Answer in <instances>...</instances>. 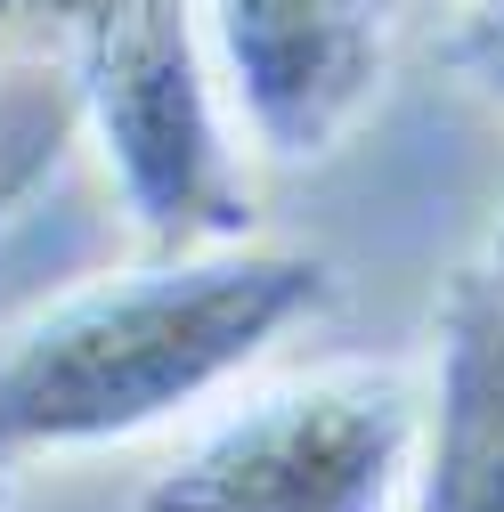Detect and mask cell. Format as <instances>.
<instances>
[{"instance_id": "obj_1", "label": "cell", "mask_w": 504, "mask_h": 512, "mask_svg": "<svg viewBox=\"0 0 504 512\" xmlns=\"http://www.w3.org/2000/svg\"><path fill=\"white\" fill-rule=\"evenodd\" d=\"M326 261L269 244H204L57 293L0 350V472L33 456L139 439L228 391L277 334L318 317Z\"/></svg>"}, {"instance_id": "obj_8", "label": "cell", "mask_w": 504, "mask_h": 512, "mask_svg": "<svg viewBox=\"0 0 504 512\" xmlns=\"http://www.w3.org/2000/svg\"><path fill=\"white\" fill-rule=\"evenodd\" d=\"M480 285H488V301L504 309V220H496V236H488V269H472Z\"/></svg>"}, {"instance_id": "obj_3", "label": "cell", "mask_w": 504, "mask_h": 512, "mask_svg": "<svg viewBox=\"0 0 504 512\" xmlns=\"http://www.w3.org/2000/svg\"><path fill=\"white\" fill-rule=\"evenodd\" d=\"M74 66L114 196L131 204V228L155 252L244 244L252 220V196L236 179L244 131L204 49L196 0H122Z\"/></svg>"}, {"instance_id": "obj_6", "label": "cell", "mask_w": 504, "mask_h": 512, "mask_svg": "<svg viewBox=\"0 0 504 512\" xmlns=\"http://www.w3.org/2000/svg\"><path fill=\"white\" fill-rule=\"evenodd\" d=\"M114 9L122 0H0V41L9 49H66V57H82Z\"/></svg>"}, {"instance_id": "obj_4", "label": "cell", "mask_w": 504, "mask_h": 512, "mask_svg": "<svg viewBox=\"0 0 504 512\" xmlns=\"http://www.w3.org/2000/svg\"><path fill=\"white\" fill-rule=\"evenodd\" d=\"M236 131L269 163H326L383 106L399 0H196Z\"/></svg>"}, {"instance_id": "obj_7", "label": "cell", "mask_w": 504, "mask_h": 512, "mask_svg": "<svg viewBox=\"0 0 504 512\" xmlns=\"http://www.w3.org/2000/svg\"><path fill=\"white\" fill-rule=\"evenodd\" d=\"M448 66H456L480 98L504 106V0H480V9L448 33Z\"/></svg>"}, {"instance_id": "obj_5", "label": "cell", "mask_w": 504, "mask_h": 512, "mask_svg": "<svg viewBox=\"0 0 504 512\" xmlns=\"http://www.w3.org/2000/svg\"><path fill=\"white\" fill-rule=\"evenodd\" d=\"M415 512H504V309L480 277L456 285L439 326Z\"/></svg>"}, {"instance_id": "obj_2", "label": "cell", "mask_w": 504, "mask_h": 512, "mask_svg": "<svg viewBox=\"0 0 504 512\" xmlns=\"http://www.w3.org/2000/svg\"><path fill=\"white\" fill-rule=\"evenodd\" d=\"M431 382L326 358L244 391L139 488L131 512H415Z\"/></svg>"}]
</instances>
